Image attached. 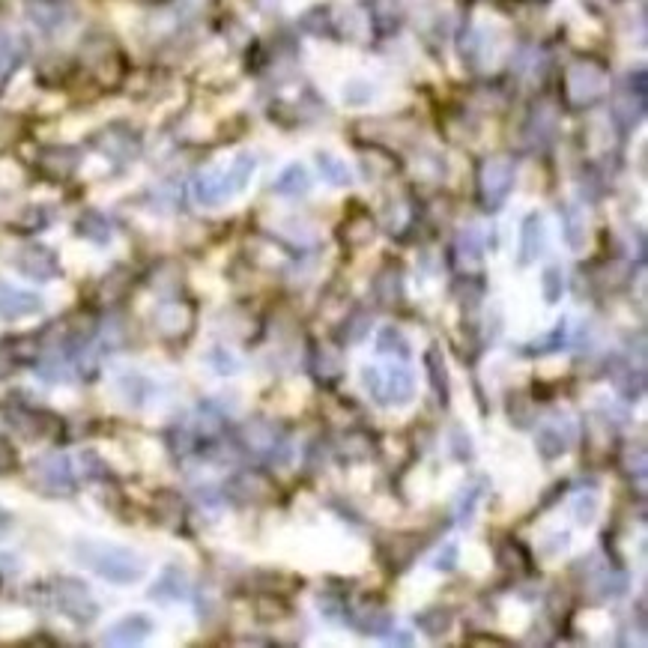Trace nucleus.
<instances>
[{
    "label": "nucleus",
    "mask_w": 648,
    "mask_h": 648,
    "mask_svg": "<svg viewBox=\"0 0 648 648\" xmlns=\"http://www.w3.org/2000/svg\"><path fill=\"white\" fill-rule=\"evenodd\" d=\"M425 368H428V380H431L436 401L442 407H448V365H445V356L436 344L428 347V353H425Z\"/></svg>",
    "instance_id": "nucleus-21"
},
{
    "label": "nucleus",
    "mask_w": 648,
    "mask_h": 648,
    "mask_svg": "<svg viewBox=\"0 0 648 648\" xmlns=\"http://www.w3.org/2000/svg\"><path fill=\"white\" fill-rule=\"evenodd\" d=\"M571 514L580 526H592L598 517V493H577L571 502Z\"/></svg>",
    "instance_id": "nucleus-26"
},
{
    "label": "nucleus",
    "mask_w": 648,
    "mask_h": 648,
    "mask_svg": "<svg viewBox=\"0 0 648 648\" xmlns=\"http://www.w3.org/2000/svg\"><path fill=\"white\" fill-rule=\"evenodd\" d=\"M72 559L111 586H135L147 577V559L117 541L102 538H78L72 544Z\"/></svg>",
    "instance_id": "nucleus-1"
},
{
    "label": "nucleus",
    "mask_w": 648,
    "mask_h": 648,
    "mask_svg": "<svg viewBox=\"0 0 648 648\" xmlns=\"http://www.w3.org/2000/svg\"><path fill=\"white\" fill-rule=\"evenodd\" d=\"M448 439H451V442H448V448H451L454 460L466 463V460H472V457H475V448H472V436L463 431V428H454Z\"/></svg>",
    "instance_id": "nucleus-28"
},
{
    "label": "nucleus",
    "mask_w": 648,
    "mask_h": 648,
    "mask_svg": "<svg viewBox=\"0 0 648 648\" xmlns=\"http://www.w3.org/2000/svg\"><path fill=\"white\" fill-rule=\"evenodd\" d=\"M9 526H12V514L0 505V532H6Z\"/></svg>",
    "instance_id": "nucleus-35"
},
{
    "label": "nucleus",
    "mask_w": 648,
    "mask_h": 648,
    "mask_svg": "<svg viewBox=\"0 0 648 648\" xmlns=\"http://www.w3.org/2000/svg\"><path fill=\"white\" fill-rule=\"evenodd\" d=\"M565 290H568L565 269H562L559 263H550V266H544V272H541V296H544V302H547V305H556V302H562Z\"/></svg>",
    "instance_id": "nucleus-22"
},
{
    "label": "nucleus",
    "mask_w": 648,
    "mask_h": 648,
    "mask_svg": "<svg viewBox=\"0 0 648 648\" xmlns=\"http://www.w3.org/2000/svg\"><path fill=\"white\" fill-rule=\"evenodd\" d=\"M150 598L156 601H183L189 598V580L180 568H168L150 589Z\"/></svg>",
    "instance_id": "nucleus-20"
},
{
    "label": "nucleus",
    "mask_w": 648,
    "mask_h": 648,
    "mask_svg": "<svg viewBox=\"0 0 648 648\" xmlns=\"http://www.w3.org/2000/svg\"><path fill=\"white\" fill-rule=\"evenodd\" d=\"M15 60V39L9 33H0V72Z\"/></svg>",
    "instance_id": "nucleus-33"
},
{
    "label": "nucleus",
    "mask_w": 648,
    "mask_h": 648,
    "mask_svg": "<svg viewBox=\"0 0 648 648\" xmlns=\"http://www.w3.org/2000/svg\"><path fill=\"white\" fill-rule=\"evenodd\" d=\"M565 332H568V323L559 320V326L553 329V335L544 338V344L538 347V353H556V350H565V347H562V344H565Z\"/></svg>",
    "instance_id": "nucleus-32"
},
{
    "label": "nucleus",
    "mask_w": 648,
    "mask_h": 648,
    "mask_svg": "<svg viewBox=\"0 0 648 648\" xmlns=\"http://www.w3.org/2000/svg\"><path fill=\"white\" fill-rule=\"evenodd\" d=\"M478 499H481V490H478V487H466V490L460 493V499H457V508H454V514H457V523H460V526H469V523L475 520Z\"/></svg>",
    "instance_id": "nucleus-27"
},
{
    "label": "nucleus",
    "mask_w": 648,
    "mask_h": 648,
    "mask_svg": "<svg viewBox=\"0 0 648 648\" xmlns=\"http://www.w3.org/2000/svg\"><path fill=\"white\" fill-rule=\"evenodd\" d=\"M451 613L448 610H442V607H428V610H422L419 616H416V628L422 631V634H428V637H442V634H448L451 631Z\"/></svg>",
    "instance_id": "nucleus-23"
},
{
    "label": "nucleus",
    "mask_w": 648,
    "mask_h": 648,
    "mask_svg": "<svg viewBox=\"0 0 648 648\" xmlns=\"http://www.w3.org/2000/svg\"><path fill=\"white\" fill-rule=\"evenodd\" d=\"M377 93H380V90H377V84H374L371 78H365V75H353V78H347L344 87H341V105L359 111V108L374 105Z\"/></svg>",
    "instance_id": "nucleus-17"
},
{
    "label": "nucleus",
    "mask_w": 648,
    "mask_h": 648,
    "mask_svg": "<svg viewBox=\"0 0 648 648\" xmlns=\"http://www.w3.org/2000/svg\"><path fill=\"white\" fill-rule=\"evenodd\" d=\"M39 311H42V296L21 290L0 278V317L3 320H24V317H36Z\"/></svg>",
    "instance_id": "nucleus-9"
},
{
    "label": "nucleus",
    "mask_w": 648,
    "mask_h": 648,
    "mask_svg": "<svg viewBox=\"0 0 648 648\" xmlns=\"http://www.w3.org/2000/svg\"><path fill=\"white\" fill-rule=\"evenodd\" d=\"M317 171H320V177H323L332 189H347V186L356 183L353 168H350L341 156H335V153H329V150H320V153H317Z\"/></svg>",
    "instance_id": "nucleus-16"
},
{
    "label": "nucleus",
    "mask_w": 648,
    "mask_h": 648,
    "mask_svg": "<svg viewBox=\"0 0 648 648\" xmlns=\"http://www.w3.org/2000/svg\"><path fill=\"white\" fill-rule=\"evenodd\" d=\"M457 254L466 263H478L484 257V236L478 230V224H466L457 236Z\"/></svg>",
    "instance_id": "nucleus-24"
},
{
    "label": "nucleus",
    "mask_w": 648,
    "mask_h": 648,
    "mask_svg": "<svg viewBox=\"0 0 648 648\" xmlns=\"http://www.w3.org/2000/svg\"><path fill=\"white\" fill-rule=\"evenodd\" d=\"M547 251V218L529 213L520 224V266H532Z\"/></svg>",
    "instance_id": "nucleus-10"
},
{
    "label": "nucleus",
    "mask_w": 648,
    "mask_h": 648,
    "mask_svg": "<svg viewBox=\"0 0 648 648\" xmlns=\"http://www.w3.org/2000/svg\"><path fill=\"white\" fill-rule=\"evenodd\" d=\"M33 478L48 493H69L75 487V466L66 454H48L33 463Z\"/></svg>",
    "instance_id": "nucleus-5"
},
{
    "label": "nucleus",
    "mask_w": 648,
    "mask_h": 648,
    "mask_svg": "<svg viewBox=\"0 0 648 648\" xmlns=\"http://www.w3.org/2000/svg\"><path fill=\"white\" fill-rule=\"evenodd\" d=\"M15 269L21 272V275H27V278H36V281H51V278H57V257L48 251V248H42V245H30V248H24L21 251V257L15 260Z\"/></svg>",
    "instance_id": "nucleus-14"
},
{
    "label": "nucleus",
    "mask_w": 648,
    "mask_h": 648,
    "mask_svg": "<svg viewBox=\"0 0 648 648\" xmlns=\"http://www.w3.org/2000/svg\"><path fill=\"white\" fill-rule=\"evenodd\" d=\"M457 559H460V547L454 544V541H448L436 556H433V571H442V574H448V571H454L457 568Z\"/></svg>",
    "instance_id": "nucleus-31"
},
{
    "label": "nucleus",
    "mask_w": 648,
    "mask_h": 648,
    "mask_svg": "<svg viewBox=\"0 0 648 648\" xmlns=\"http://www.w3.org/2000/svg\"><path fill=\"white\" fill-rule=\"evenodd\" d=\"M353 628L362 631V634H368V637H386V634H392L395 619L383 607H362L353 616Z\"/></svg>",
    "instance_id": "nucleus-18"
},
{
    "label": "nucleus",
    "mask_w": 648,
    "mask_h": 648,
    "mask_svg": "<svg viewBox=\"0 0 648 648\" xmlns=\"http://www.w3.org/2000/svg\"><path fill=\"white\" fill-rule=\"evenodd\" d=\"M514 189V162L511 159H490L481 171V192H484V201L487 207H499Z\"/></svg>",
    "instance_id": "nucleus-7"
},
{
    "label": "nucleus",
    "mask_w": 648,
    "mask_h": 648,
    "mask_svg": "<svg viewBox=\"0 0 648 648\" xmlns=\"http://www.w3.org/2000/svg\"><path fill=\"white\" fill-rule=\"evenodd\" d=\"M117 392H120V398H123L129 407H135V410H141V407H147L153 398H159L156 383H153L150 377L138 374V371H120V374H117Z\"/></svg>",
    "instance_id": "nucleus-12"
},
{
    "label": "nucleus",
    "mask_w": 648,
    "mask_h": 648,
    "mask_svg": "<svg viewBox=\"0 0 648 648\" xmlns=\"http://www.w3.org/2000/svg\"><path fill=\"white\" fill-rule=\"evenodd\" d=\"M153 631H156V625H153V619L147 613H126V616H120L117 622H111L105 628L102 643L105 646H138Z\"/></svg>",
    "instance_id": "nucleus-6"
},
{
    "label": "nucleus",
    "mask_w": 648,
    "mask_h": 648,
    "mask_svg": "<svg viewBox=\"0 0 648 648\" xmlns=\"http://www.w3.org/2000/svg\"><path fill=\"white\" fill-rule=\"evenodd\" d=\"M12 460H15L12 448H9V445L0 439V472H3V469H9V466H12Z\"/></svg>",
    "instance_id": "nucleus-34"
},
{
    "label": "nucleus",
    "mask_w": 648,
    "mask_h": 648,
    "mask_svg": "<svg viewBox=\"0 0 648 648\" xmlns=\"http://www.w3.org/2000/svg\"><path fill=\"white\" fill-rule=\"evenodd\" d=\"M311 189H314V177L302 162H287L272 183V192L281 198H305Z\"/></svg>",
    "instance_id": "nucleus-13"
},
{
    "label": "nucleus",
    "mask_w": 648,
    "mask_h": 648,
    "mask_svg": "<svg viewBox=\"0 0 648 648\" xmlns=\"http://www.w3.org/2000/svg\"><path fill=\"white\" fill-rule=\"evenodd\" d=\"M571 442H574V428H571V422L562 419V416L544 422V425L538 428V433H535V448H538V454H541L544 460H559L562 454H568Z\"/></svg>",
    "instance_id": "nucleus-8"
},
{
    "label": "nucleus",
    "mask_w": 648,
    "mask_h": 648,
    "mask_svg": "<svg viewBox=\"0 0 648 648\" xmlns=\"http://www.w3.org/2000/svg\"><path fill=\"white\" fill-rule=\"evenodd\" d=\"M254 177H257V156L242 150L230 156L227 162H218V165H210L207 171H201L192 183V198L204 210L227 207L251 189Z\"/></svg>",
    "instance_id": "nucleus-2"
},
{
    "label": "nucleus",
    "mask_w": 648,
    "mask_h": 648,
    "mask_svg": "<svg viewBox=\"0 0 648 648\" xmlns=\"http://www.w3.org/2000/svg\"><path fill=\"white\" fill-rule=\"evenodd\" d=\"M604 87H607V75L592 63H577L568 72V93L574 102H589V99L601 96Z\"/></svg>",
    "instance_id": "nucleus-11"
},
{
    "label": "nucleus",
    "mask_w": 648,
    "mask_h": 648,
    "mask_svg": "<svg viewBox=\"0 0 648 648\" xmlns=\"http://www.w3.org/2000/svg\"><path fill=\"white\" fill-rule=\"evenodd\" d=\"M628 589V577L625 574H604L601 580H598V595L607 601V598H619L622 592Z\"/></svg>",
    "instance_id": "nucleus-29"
},
{
    "label": "nucleus",
    "mask_w": 648,
    "mask_h": 648,
    "mask_svg": "<svg viewBox=\"0 0 648 648\" xmlns=\"http://www.w3.org/2000/svg\"><path fill=\"white\" fill-rule=\"evenodd\" d=\"M392 631H395V628H392ZM395 634H398V637H392V643H401V646H410V643H413V637H410L407 631H395Z\"/></svg>",
    "instance_id": "nucleus-36"
},
{
    "label": "nucleus",
    "mask_w": 648,
    "mask_h": 648,
    "mask_svg": "<svg viewBox=\"0 0 648 648\" xmlns=\"http://www.w3.org/2000/svg\"><path fill=\"white\" fill-rule=\"evenodd\" d=\"M374 293L383 305H395L401 302L404 290H401V272L398 269H383L374 281Z\"/></svg>",
    "instance_id": "nucleus-25"
},
{
    "label": "nucleus",
    "mask_w": 648,
    "mask_h": 648,
    "mask_svg": "<svg viewBox=\"0 0 648 648\" xmlns=\"http://www.w3.org/2000/svg\"><path fill=\"white\" fill-rule=\"evenodd\" d=\"M377 353L380 356H392L398 362H410L413 359V344H410V338L398 326L389 323V326H383L377 332Z\"/></svg>",
    "instance_id": "nucleus-19"
},
{
    "label": "nucleus",
    "mask_w": 648,
    "mask_h": 648,
    "mask_svg": "<svg viewBox=\"0 0 648 648\" xmlns=\"http://www.w3.org/2000/svg\"><path fill=\"white\" fill-rule=\"evenodd\" d=\"M362 389L386 410H401L407 404H413L416 398V380L413 371L407 368V362L392 359V365H365L362 374Z\"/></svg>",
    "instance_id": "nucleus-3"
},
{
    "label": "nucleus",
    "mask_w": 648,
    "mask_h": 648,
    "mask_svg": "<svg viewBox=\"0 0 648 648\" xmlns=\"http://www.w3.org/2000/svg\"><path fill=\"white\" fill-rule=\"evenodd\" d=\"M57 607L63 616L75 619L78 625H87L99 616V604L93 601L90 589L78 580H60L57 583Z\"/></svg>",
    "instance_id": "nucleus-4"
},
{
    "label": "nucleus",
    "mask_w": 648,
    "mask_h": 648,
    "mask_svg": "<svg viewBox=\"0 0 648 648\" xmlns=\"http://www.w3.org/2000/svg\"><path fill=\"white\" fill-rule=\"evenodd\" d=\"M207 359H210V365L216 368V374H224V377H227V374H239V359H236L227 347H216Z\"/></svg>",
    "instance_id": "nucleus-30"
},
{
    "label": "nucleus",
    "mask_w": 648,
    "mask_h": 648,
    "mask_svg": "<svg viewBox=\"0 0 648 648\" xmlns=\"http://www.w3.org/2000/svg\"><path fill=\"white\" fill-rule=\"evenodd\" d=\"M562 236H565L568 248L577 251V254L589 248V236H592V230H589V216H586L583 207L574 204V207L565 210V216H562Z\"/></svg>",
    "instance_id": "nucleus-15"
}]
</instances>
